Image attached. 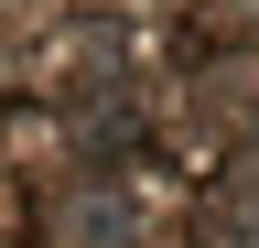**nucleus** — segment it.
I'll return each mask as SVG.
<instances>
[{
  "label": "nucleus",
  "instance_id": "nucleus-1",
  "mask_svg": "<svg viewBox=\"0 0 259 248\" xmlns=\"http://www.w3.org/2000/svg\"><path fill=\"white\" fill-rule=\"evenodd\" d=\"M119 227H130V216H119V205H87V216H76V248H108Z\"/></svg>",
  "mask_w": 259,
  "mask_h": 248
}]
</instances>
